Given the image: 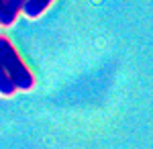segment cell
I'll list each match as a JSON object with an SVG mask.
<instances>
[{"label":"cell","instance_id":"cell-2","mask_svg":"<svg viewBox=\"0 0 153 149\" xmlns=\"http://www.w3.org/2000/svg\"><path fill=\"white\" fill-rule=\"evenodd\" d=\"M25 0H0V27H10L16 23Z\"/></svg>","mask_w":153,"mask_h":149},{"label":"cell","instance_id":"cell-1","mask_svg":"<svg viewBox=\"0 0 153 149\" xmlns=\"http://www.w3.org/2000/svg\"><path fill=\"white\" fill-rule=\"evenodd\" d=\"M0 66L4 68L6 76L10 78V82L14 84V88L21 92H29L35 88V76L33 72L27 68L16 47L10 43L8 37L0 35Z\"/></svg>","mask_w":153,"mask_h":149},{"label":"cell","instance_id":"cell-3","mask_svg":"<svg viewBox=\"0 0 153 149\" xmlns=\"http://www.w3.org/2000/svg\"><path fill=\"white\" fill-rule=\"evenodd\" d=\"M53 2L55 0H25L21 12H23L27 19H39Z\"/></svg>","mask_w":153,"mask_h":149},{"label":"cell","instance_id":"cell-4","mask_svg":"<svg viewBox=\"0 0 153 149\" xmlns=\"http://www.w3.org/2000/svg\"><path fill=\"white\" fill-rule=\"evenodd\" d=\"M16 92V88H14V84L10 82V78L6 76V72H4V68L0 66V96H4V98H8V96H12Z\"/></svg>","mask_w":153,"mask_h":149}]
</instances>
